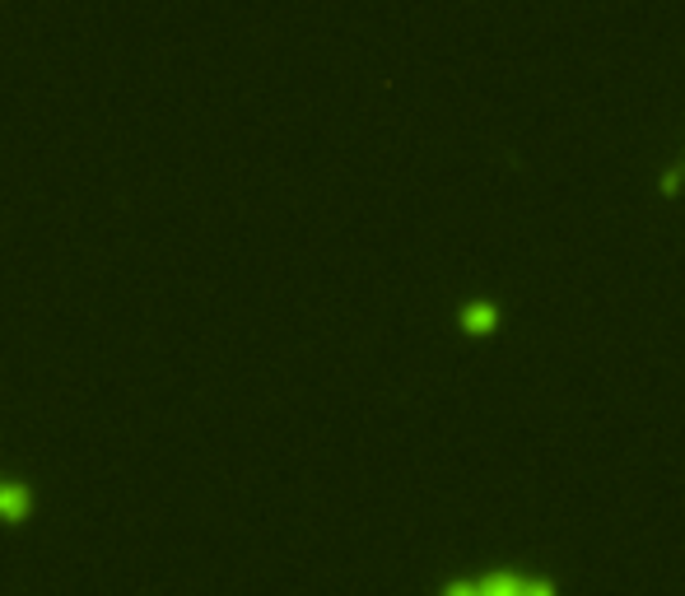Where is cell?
Returning a JSON list of instances; mask_svg holds the SVG:
<instances>
[{
    "label": "cell",
    "instance_id": "obj_4",
    "mask_svg": "<svg viewBox=\"0 0 685 596\" xmlns=\"http://www.w3.org/2000/svg\"><path fill=\"white\" fill-rule=\"evenodd\" d=\"M443 596H486V592H480V587H471V583H453V587L443 592Z\"/></svg>",
    "mask_w": 685,
    "mask_h": 596
},
{
    "label": "cell",
    "instance_id": "obj_3",
    "mask_svg": "<svg viewBox=\"0 0 685 596\" xmlns=\"http://www.w3.org/2000/svg\"><path fill=\"white\" fill-rule=\"evenodd\" d=\"M467 326H494V308H486V303L467 308Z\"/></svg>",
    "mask_w": 685,
    "mask_h": 596
},
{
    "label": "cell",
    "instance_id": "obj_2",
    "mask_svg": "<svg viewBox=\"0 0 685 596\" xmlns=\"http://www.w3.org/2000/svg\"><path fill=\"white\" fill-rule=\"evenodd\" d=\"M480 592H486V596H523L527 583H523V577H513V573H494V577L480 583Z\"/></svg>",
    "mask_w": 685,
    "mask_h": 596
},
{
    "label": "cell",
    "instance_id": "obj_5",
    "mask_svg": "<svg viewBox=\"0 0 685 596\" xmlns=\"http://www.w3.org/2000/svg\"><path fill=\"white\" fill-rule=\"evenodd\" d=\"M523 596H550V583H527Z\"/></svg>",
    "mask_w": 685,
    "mask_h": 596
},
{
    "label": "cell",
    "instance_id": "obj_1",
    "mask_svg": "<svg viewBox=\"0 0 685 596\" xmlns=\"http://www.w3.org/2000/svg\"><path fill=\"white\" fill-rule=\"evenodd\" d=\"M33 508V498H28V490L20 480H0V513L5 517H24Z\"/></svg>",
    "mask_w": 685,
    "mask_h": 596
}]
</instances>
